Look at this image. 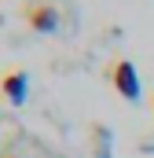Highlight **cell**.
I'll list each match as a JSON object with an SVG mask.
<instances>
[{"mask_svg":"<svg viewBox=\"0 0 154 158\" xmlns=\"http://www.w3.org/2000/svg\"><path fill=\"white\" fill-rule=\"evenodd\" d=\"M0 96H4L11 107H22L26 96H30V77H26L22 70H7V74L0 77Z\"/></svg>","mask_w":154,"mask_h":158,"instance_id":"obj_3","label":"cell"},{"mask_svg":"<svg viewBox=\"0 0 154 158\" xmlns=\"http://www.w3.org/2000/svg\"><path fill=\"white\" fill-rule=\"evenodd\" d=\"M92 155L95 158H110L114 155V136L107 125H92Z\"/></svg>","mask_w":154,"mask_h":158,"instance_id":"obj_4","label":"cell"},{"mask_svg":"<svg viewBox=\"0 0 154 158\" xmlns=\"http://www.w3.org/2000/svg\"><path fill=\"white\" fill-rule=\"evenodd\" d=\"M22 22L33 33H59V11L55 4H44V0H30L22 7Z\"/></svg>","mask_w":154,"mask_h":158,"instance_id":"obj_2","label":"cell"},{"mask_svg":"<svg viewBox=\"0 0 154 158\" xmlns=\"http://www.w3.org/2000/svg\"><path fill=\"white\" fill-rule=\"evenodd\" d=\"M107 77H110V85H114V92L121 99H128V103L140 99V74H136V66L128 59H114L110 70H107Z\"/></svg>","mask_w":154,"mask_h":158,"instance_id":"obj_1","label":"cell"},{"mask_svg":"<svg viewBox=\"0 0 154 158\" xmlns=\"http://www.w3.org/2000/svg\"><path fill=\"white\" fill-rule=\"evenodd\" d=\"M7 158H18V155H7Z\"/></svg>","mask_w":154,"mask_h":158,"instance_id":"obj_5","label":"cell"}]
</instances>
